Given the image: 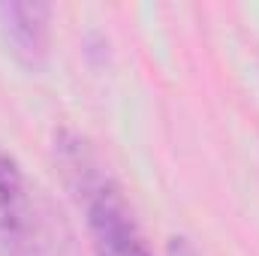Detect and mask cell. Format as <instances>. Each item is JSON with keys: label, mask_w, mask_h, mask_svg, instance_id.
Here are the masks:
<instances>
[{"label": "cell", "mask_w": 259, "mask_h": 256, "mask_svg": "<svg viewBox=\"0 0 259 256\" xmlns=\"http://www.w3.org/2000/svg\"><path fill=\"white\" fill-rule=\"evenodd\" d=\"M64 163L75 175V187L84 202V223L91 235L94 256H154L133 211H130L124 193L115 187L109 175H100L78 145H61Z\"/></svg>", "instance_id": "cell-1"}, {"label": "cell", "mask_w": 259, "mask_h": 256, "mask_svg": "<svg viewBox=\"0 0 259 256\" xmlns=\"http://www.w3.org/2000/svg\"><path fill=\"white\" fill-rule=\"evenodd\" d=\"M0 256H64L21 166L0 148Z\"/></svg>", "instance_id": "cell-2"}, {"label": "cell", "mask_w": 259, "mask_h": 256, "mask_svg": "<svg viewBox=\"0 0 259 256\" xmlns=\"http://www.w3.org/2000/svg\"><path fill=\"white\" fill-rule=\"evenodd\" d=\"M0 33L18 64L30 72H39L49 64L52 52V6L33 0H3Z\"/></svg>", "instance_id": "cell-3"}, {"label": "cell", "mask_w": 259, "mask_h": 256, "mask_svg": "<svg viewBox=\"0 0 259 256\" xmlns=\"http://www.w3.org/2000/svg\"><path fill=\"white\" fill-rule=\"evenodd\" d=\"M166 256H202V253L193 247L190 238L175 235V238H169V244H166Z\"/></svg>", "instance_id": "cell-4"}]
</instances>
